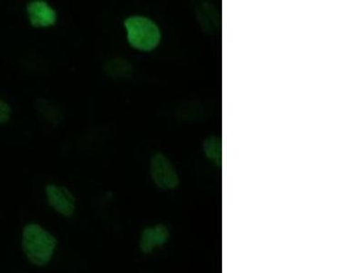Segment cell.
Instances as JSON below:
<instances>
[{
	"instance_id": "9c48e42d",
	"label": "cell",
	"mask_w": 364,
	"mask_h": 273,
	"mask_svg": "<svg viewBox=\"0 0 364 273\" xmlns=\"http://www.w3.org/2000/svg\"><path fill=\"white\" fill-rule=\"evenodd\" d=\"M11 106L6 100L0 99V124H6L11 120Z\"/></svg>"
},
{
	"instance_id": "5b68a950",
	"label": "cell",
	"mask_w": 364,
	"mask_h": 273,
	"mask_svg": "<svg viewBox=\"0 0 364 273\" xmlns=\"http://www.w3.org/2000/svg\"><path fill=\"white\" fill-rule=\"evenodd\" d=\"M27 12L32 27L48 28L56 24V11L43 0H35L28 3Z\"/></svg>"
},
{
	"instance_id": "6da1fadb",
	"label": "cell",
	"mask_w": 364,
	"mask_h": 273,
	"mask_svg": "<svg viewBox=\"0 0 364 273\" xmlns=\"http://www.w3.org/2000/svg\"><path fill=\"white\" fill-rule=\"evenodd\" d=\"M21 243L28 261L40 266L47 264L50 261L57 247L55 237L36 223L25 226Z\"/></svg>"
},
{
	"instance_id": "7a4b0ae2",
	"label": "cell",
	"mask_w": 364,
	"mask_h": 273,
	"mask_svg": "<svg viewBox=\"0 0 364 273\" xmlns=\"http://www.w3.org/2000/svg\"><path fill=\"white\" fill-rule=\"evenodd\" d=\"M124 26L129 43L136 50L152 51L161 42V29L151 18L132 16L125 19Z\"/></svg>"
},
{
	"instance_id": "8992f818",
	"label": "cell",
	"mask_w": 364,
	"mask_h": 273,
	"mask_svg": "<svg viewBox=\"0 0 364 273\" xmlns=\"http://www.w3.org/2000/svg\"><path fill=\"white\" fill-rule=\"evenodd\" d=\"M168 238V230L164 226L147 228L141 234L139 247L143 252H151L157 247L164 245Z\"/></svg>"
},
{
	"instance_id": "3957f363",
	"label": "cell",
	"mask_w": 364,
	"mask_h": 273,
	"mask_svg": "<svg viewBox=\"0 0 364 273\" xmlns=\"http://www.w3.org/2000/svg\"><path fill=\"white\" fill-rule=\"evenodd\" d=\"M151 175L154 183L164 190H171L178 185V176L174 166L161 152H156L152 156Z\"/></svg>"
},
{
	"instance_id": "277c9868",
	"label": "cell",
	"mask_w": 364,
	"mask_h": 273,
	"mask_svg": "<svg viewBox=\"0 0 364 273\" xmlns=\"http://www.w3.org/2000/svg\"><path fill=\"white\" fill-rule=\"evenodd\" d=\"M46 196L48 204L61 215L70 217L75 213L76 199L67 188L48 184L46 187Z\"/></svg>"
},
{
	"instance_id": "52a82bcc",
	"label": "cell",
	"mask_w": 364,
	"mask_h": 273,
	"mask_svg": "<svg viewBox=\"0 0 364 273\" xmlns=\"http://www.w3.org/2000/svg\"><path fill=\"white\" fill-rule=\"evenodd\" d=\"M106 73L115 79H126L131 77L132 73V64L122 58H113L105 66Z\"/></svg>"
},
{
	"instance_id": "ba28073f",
	"label": "cell",
	"mask_w": 364,
	"mask_h": 273,
	"mask_svg": "<svg viewBox=\"0 0 364 273\" xmlns=\"http://www.w3.org/2000/svg\"><path fill=\"white\" fill-rule=\"evenodd\" d=\"M204 152L211 161L216 164L222 162V141L217 136H210L203 145Z\"/></svg>"
}]
</instances>
